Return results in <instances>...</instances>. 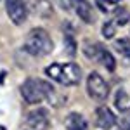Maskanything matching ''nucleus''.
<instances>
[{"mask_svg":"<svg viewBox=\"0 0 130 130\" xmlns=\"http://www.w3.org/2000/svg\"><path fill=\"white\" fill-rule=\"evenodd\" d=\"M45 75L49 76L50 80L57 82L61 85L73 87L82 78V68L76 62H66V64L54 62V64H50V66L45 68Z\"/></svg>","mask_w":130,"mask_h":130,"instance_id":"obj_1","label":"nucleus"},{"mask_svg":"<svg viewBox=\"0 0 130 130\" xmlns=\"http://www.w3.org/2000/svg\"><path fill=\"white\" fill-rule=\"evenodd\" d=\"M23 49L26 50L31 56H37V57H43L52 52L54 49V43L52 38L43 28H33V30L26 35L24 38V45Z\"/></svg>","mask_w":130,"mask_h":130,"instance_id":"obj_2","label":"nucleus"},{"mask_svg":"<svg viewBox=\"0 0 130 130\" xmlns=\"http://www.w3.org/2000/svg\"><path fill=\"white\" fill-rule=\"evenodd\" d=\"M50 85L52 83L38 80V78H28L21 85V95H23L24 102H28V104H38L45 99Z\"/></svg>","mask_w":130,"mask_h":130,"instance_id":"obj_3","label":"nucleus"},{"mask_svg":"<svg viewBox=\"0 0 130 130\" xmlns=\"http://www.w3.org/2000/svg\"><path fill=\"white\" fill-rule=\"evenodd\" d=\"M87 92H89L90 99L104 101L109 95V85L99 73H90L87 78Z\"/></svg>","mask_w":130,"mask_h":130,"instance_id":"obj_4","label":"nucleus"},{"mask_svg":"<svg viewBox=\"0 0 130 130\" xmlns=\"http://www.w3.org/2000/svg\"><path fill=\"white\" fill-rule=\"evenodd\" d=\"M5 10H7L9 19L16 26L24 24L28 19V9H26L24 0H5Z\"/></svg>","mask_w":130,"mask_h":130,"instance_id":"obj_5","label":"nucleus"},{"mask_svg":"<svg viewBox=\"0 0 130 130\" xmlns=\"http://www.w3.org/2000/svg\"><path fill=\"white\" fill-rule=\"evenodd\" d=\"M26 125L30 127V130H47L50 125L49 111L45 108H37V109L30 111V115L26 118Z\"/></svg>","mask_w":130,"mask_h":130,"instance_id":"obj_6","label":"nucleus"},{"mask_svg":"<svg viewBox=\"0 0 130 130\" xmlns=\"http://www.w3.org/2000/svg\"><path fill=\"white\" fill-rule=\"evenodd\" d=\"M70 5L73 7V10L76 12V16L80 18L83 23L92 24L95 21V12L92 9V4L89 0H70Z\"/></svg>","mask_w":130,"mask_h":130,"instance_id":"obj_7","label":"nucleus"},{"mask_svg":"<svg viewBox=\"0 0 130 130\" xmlns=\"http://www.w3.org/2000/svg\"><path fill=\"white\" fill-rule=\"evenodd\" d=\"M24 4H26L28 12L38 16V18L49 19L50 16L54 14V9H52L50 0H24Z\"/></svg>","mask_w":130,"mask_h":130,"instance_id":"obj_8","label":"nucleus"},{"mask_svg":"<svg viewBox=\"0 0 130 130\" xmlns=\"http://www.w3.org/2000/svg\"><path fill=\"white\" fill-rule=\"evenodd\" d=\"M95 123L97 127L102 130H111L115 125H116V116L113 115V111L106 106H101L95 111Z\"/></svg>","mask_w":130,"mask_h":130,"instance_id":"obj_9","label":"nucleus"},{"mask_svg":"<svg viewBox=\"0 0 130 130\" xmlns=\"http://www.w3.org/2000/svg\"><path fill=\"white\" fill-rule=\"evenodd\" d=\"M66 128L68 130H87V120L80 113H70L66 116Z\"/></svg>","mask_w":130,"mask_h":130,"instance_id":"obj_10","label":"nucleus"},{"mask_svg":"<svg viewBox=\"0 0 130 130\" xmlns=\"http://www.w3.org/2000/svg\"><path fill=\"white\" fill-rule=\"evenodd\" d=\"M102 49H104V47L99 45L97 42H94V40H85V42H83V54L87 56V59L97 61Z\"/></svg>","mask_w":130,"mask_h":130,"instance_id":"obj_11","label":"nucleus"},{"mask_svg":"<svg viewBox=\"0 0 130 130\" xmlns=\"http://www.w3.org/2000/svg\"><path fill=\"white\" fill-rule=\"evenodd\" d=\"M128 21H130L128 9H125V7H116V9L113 10V23H115L116 26H125Z\"/></svg>","mask_w":130,"mask_h":130,"instance_id":"obj_12","label":"nucleus"},{"mask_svg":"<svg viewBox=\"0 0 130 130\" xmlns=\"http://www.w3.org/2000/svg\"><path fill=\"white\" fill-rule=\"evenodd\" d=\"M97 61H99L108 71H115V68H116V61H115V57H113L111 52H108L106 49L101 50V56H99V59H97Z\"/></svg>","mask_w":130,"mask_h":130,"instance_id":"obj_13","label":"nucleus"},{"mask_svg":"<svg viewBox=\"0 0 130 130\" xmlns=\"http://www.w3.org/2000/svg\"><path fill=\"white\" fill-rule=\"evenodd\" d=\"M62 45H64V50H66V54L70 56V57H75V54H76V42L73 38V35H64V42H62Z\"/></svg>","mask_w":130,"mask_h":130,"instance_id":"obj_14","label":"nucleus"},{"mask_svg":"<svg viewBox=\"0 0 130 130\" xmlns=\"http://www.w3.org/2000/svg\"><path fill=\"white\" fill-rule=\"evenodd\" d=\"M115 106L118 108V109H125V108H128V95H127V92L123 89L116 90V97H115Z\"/></svg>","mask_w":130,"mask_h":130,"instance_id":"obj_15","label":"nucleus"},{"mask_svg":"<svg viewBox=\"0 0 130 130\" xmlns=\"http://www.w3.org/2000/svg\"><path fill=\"white\" fill-rule=\"evenodd\" d=\"M115 49L118 50L120 54H123L127 59H130V40L127 38H120V40L115 42Z\"/></svg>","mask_w":130,"mask_h":130,"instance_id":"obj_16","label":"nucleus"},{"mask_svg":"<svg viewBox=\"0 0 130 130\" xmlns=\"http://www.w3.org/2000/svg\"><path fill=\"white\" fill-rule=\"evenodd\" d=\"M101 31H102V37L109 40V38H113V37L116 35V24H115L113 21H106V23L102 24V30Z\"/></svg>","mask_w":130,"mask_h":130,"instance_id":"obj_17","label":"nucleus"},{"mask_svg":"<svg viewBox=\"0 0 130 130\" xmlns=\"http://www.w3.org/2000/svg\"><path fill=\"white\" fill-rule=\"evenodd\" d=\"M120 128L121 130H130V108L121 109V115H120Z\"/></svg>","mask_w":130,"mask_h":130,"instance_id":"obj_18","label":"nucleus"},{"mask_svg":"<svg viewBox=\"0 0 130 130\" xmlns=\"http://www.w3.org/2000/svg\"><path fill=\"white\" fill-rule=\"evenodd\" d=\"M120 0H97V4H99V7L102 10H109L113 5H116Z\"/></svg>","mask_w":130,"mask_h":130,"instance_id":"obj_19","label":"nucleus"},{"mask_svg":"<svg viewBox=\"0 0 130 130\" xmlns=\"http://www.w3.org/2000/svg\"><path fill=\"white\" fill-rule=\"evenodd\" d=\"M57 4H59L62 9H68V4H66V0H57Z\"/></svg>","mask_w":130,"mask_h":130,"instance_id":"obj_20","label":"nucleus"}]
</instances>
